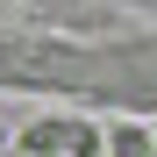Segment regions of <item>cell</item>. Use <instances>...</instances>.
<instances>
[{
	"mask_svg": "<svg viewBox=\"0 0 157 157\" xmlns=\"http://www.w3.org/2000/svg\"><path fill=\"white\" fill-rule=\"evenodd\" d=\"M0 157H21V150H0Z\"/></svg>",
	"mask_w": 157,
	"mask_h": 157,
	"instance_id": "obj_4",
	"label": "cell"
},
{
	"mask_svg": "<svg viewBox=\"0 0 157 157\" xmlns=\"http://www.w3.org/2000/svg\"><path fill=\"white\" fill-rule=\"evenodd\" d=\"M14 150L21 157H100L107 136H100L86 114H36V121H21Z\"/></svg>",
	"mask_w": 157,
	"mask_h": 157,
	"instance_id": "obj_1",
	"label": "cell"
},
{
	"mask_svg": "<svg viewBox=\"0 0 157 157\" xmlns=\"http://www.w3.org/2000/svg\"><path fill=\"white\" fill-rule=\"evenodd\" d=\"M107 157H157V143H150V128L114 121V128H107Z\"/></svg>",
	"mask_w": 157,
	"mask_h": 157,
	"instance_id": "obj_2",
	"label": "cell"
},
{
	"mask_svg": "<svg viewBox=\"0 0 157 157\" xmlns=\"http://www.w3.org/2000/svg\"><path fill=\"white\" fill-rule=\"evenodd\" d=\"M150 143H157V121H150Z\"/></svg>",
	"mask_w": 157,
	"mask_h": 157,
	"instance_id": "obj_3",
	"label": "cell"
}]
</instances>
